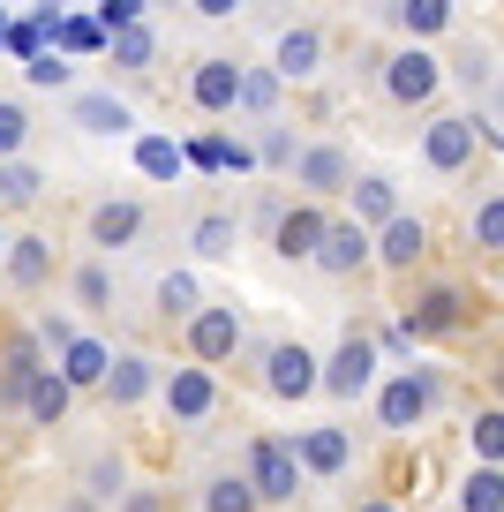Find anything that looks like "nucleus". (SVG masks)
<instances>
[{
    "mask_svg": "<svg viewBox=\"0 0 504 512\" xmlns=\"http://www.w3.org/2000/svg\"><path fill=\"white\" fill-rule=\"evenodd\" d=\"M249 482H256V497H294V490H301L294 445H279V437H264V445H256V460H249Z\"/></svg>",
    "mask_w": 504,
    "mask_h": 512,
    "instance_id": "nucleus-1",
    "label": "nucleus"
},
{
    "mask_svg": "<svg viewBox=\"0 0 504 512\" xmlns=\"http://www.w3.org/2000/svg\"><path fill=\"white\" fill-rule=\"evenodd\" d=\"M369 369H377V347L347 332V347L331 354V369H324V392H339V400H354V392H362V384H369Z\"/></svg>",
    "mask_w": 504,
    "mask_h": 512,
    "instance_id": "nucleus-2",
    "label": "nucleus"
},
{
    "mask_svg": "<svg viewBox=\"0 0 504 512\" xmlns=\"http://www.w3.org/2000/svg\"><path fill=\"white\" fill-rule=\"evenodd\" d=\"M316 362H309V347H271V392L279 400H301V392H316Z\"/></svg>",
    "mask_w": 504,
    "mask_h": 512,
    "instance_id": "nucleus-3",
    "label": "nucleus"
},
{
    "mask_svg": "<svg viewBox=\"0 0 504 512\" xmlns=\"http://www.w3.org/2000/svg\"><path fill=\"white\" fill-rule=\"evenodd\" d=\"M384 91H392V98H407V106H414V98H429V91H437V61H429L422 46H414V53H399V61L384 68Z\"/></svg>",
    "mask_w": 504,
    "mask_h": 512,
    "instance_id": "nucleus-4",
    "label": "nucleus"
},
{
    "mask_svg": "<svg viewBox=\"0 0 504 512\" xmlns=\"http://www.w3.org/2000/svg\"><path fill=\"white\" fill-rule=\"evenodd\" d=\"M422 151H429V166H437V174H459V166L474 159V121H437Z\"/></svg>",
    "mask_w": 504,
    "mask_h": 512,
    "instance_id": "nucleus-5",
    "label": "nucleus"
},
{
    "mask_svg": "<svg viewBox=\"0 0 504 512\" xmlns=\"http://www.w3.org/2000/svg\"><path fill=\"white\" fill-rule=\"evenodd\" d=\"M429 415V384L422 377H392L384 384V430H414Z\"/></svg>",
    "mask_w": 504,
    "mask_h": 512,
    "instance_id": "nucleus-6",
    "label": "nucleus"
},
{
    "mask_svg": "<svg viewBox=\"0 0 504 512\" xmlns=\"http://www.w3.org/2000/svg\"><path fill=\"white\" fill-rule=\"evenodd\" d=\"M234 339H241L234 309H196V324H189V347L204 354V362H219V354H234Z\"/></svg>",
    "mask_w": 504,
    "mask_h": 512,
    "instance_id": "nucleus-7",
    "label": "nucleus"
},
{
    "mask_svg": "<svg viewBox=\"0 0 504 512\" xmlns=\"http://www.w3.org/2000/svg\"><path fill=\"white\" fill-rule=\"evenodd\" d=\"M196 98H204L211 113H219V106H241V68H234V61H204V68H196Z\"/></svg>",
    "mask_w": 504,
    "mask_h": 512,
    "instance_id": "nucleus-8",
    "label": "nucleus"
},
{
    "mask_svg": "<svg viewBox=\"0 0 504 512\" xmlns=\"http://www.w3.org/2000/svg\"><path fill=\"white\" fill-rule=\"evenodd\" d=\"M362 256H369L362 226H324V249H316V264H324V272H354Z\"/></svg>",
    "mask_w": 504,
    "mask_h": 512,
    "instance_id": "nucleus-9",
    "label": "nucleus"
},
{
    "mask_svg": "<svg viewBox=\"0 0 504 512\" xmlns=\"http://www.w3.org/2000/svg\"><path fill=\"white\" fill-rule=\"evenodd\" d=\"M46 38H61V16H53V8H38V16H23L16 31H8V46H16L23 61H46Z\"/></svg>",
    "mask_w": 504,
    "mask_h": 512,
    "instance_id": "nucleus-10",
    "label": "nucleus"
},
{
    "mask_svg": "<svg viewBox=\"0 0 504 512\" xmlns=\"http://www.w3.org/2000/svg\"><path fill=\"white\" fill-rule=\"evenodd\" d=\"M76 121L98 128V136H121V128H128V106H121V98H106V91H83V98H76Z\"/></svg>",
    "mask_w": 504,
    "mask_h": 512,
    "instance_id": "nucleus-11",
    "label": "nucleus"
},
{
    "mask_svg": "<svg viewBox=\"0 0 504 512\" xmlns=\"http://www.w3.org/2000/svg\"><path fill=\"white\" fill-rule=\"evenodd\" d=\"M279 249L286 256H316L324 249V219H316V211H286L279 219Z\"/></svg>",
    "mask_w": 504,
    "mask_h": 512,
    "instance_id": "nucleus-12",
    "label": "nucleus"
},
{
    "mask_svg": "<svg viewBox=\"0 0 504 512\" xmlns=\"http://www.w3.org/2000/svg\"><path fill=\"white\" fill-rule=\"evenodd\" d=\"M301 460H309L316 475H339V467H347V430H309L301 437Z\"/></svg>",
    "mask_w": 504,
    "mask_h": 512,
    "instance_id": "nucleus-13",
    "label": "nucleus"
},
{
    "mask_svg": "<svg viewBox=\"0 0 504 512\" xmlns=\"http://www.w3.org/2000/svg\"><path fill=\"white\" fill-rule=\"evenodd\" d=\"M429 249V234H422V219H392V226H384V264H414V256H422Z\"/></svg>",
    "mask_w": 504,
    "mask_h": 512,
    "instance_id": "nucleus-14",
    "label": "nucleus"
},
{
    "mask_svg": "<svg viewBox=\"0 0 504 512\" xmlns=\"http://www.w3.org/2000/svg\"><path fill=\"white\" fill-rule=\"evenodd\" d=\"M68 384H106L113 377V362H106V347H98V339H76V347H68V369H61Z\"/></svg>",
    "mask_w": 504,
    "mask_h": 512,
    "instance_id": "nucleus-15",
    "label": "nucleus"
},
{
    "mask_svg": "<svg viewBox=\"0 0 504 512\" xmlns=\"http://www.w3.org/2000/svg\"><path fill=\"white\" fill-rule=\"evenodd\" d=\"M459 505L467 512H504V475L497 467H474V475L459 482Z\"/></svg>",
    "mask_w": 504,
    "mask_h": 512,
    "instance_id": "nucleus-16",
    "label": "nucleus"
},
{
    "mask_svg": "<svg viewBox=\"0 0 504 512\" xmlns=\"http://www.w3.org/2000/svg\"><path fill=\"white\" fill-rule=\"evenodd\" d=\"M181 159H189V151L166 144V136H143V144H136V166H143L151 181H174V174H181Z\"/></svg>",
    "mask_w": 504,
    "mask_h": 512,
    "instance_id": "nucleus-17",
    "label": "nucleus"
},
{
    "mask_svg": "<svg viewBox=\"0 0 504 512\" xmlns=\"http://www.w3.org/2000/svg\"><path fill=\"white\" fill-rule=\"evenodd\" d=\"M166 400H174V415H204L211 407V377L204 369H181V377L166 384Z\"/></svg>",
    "mask_w": 504,
    "mask_h": 512,
    "instance_id": "nucleus-18",
    "label": "nucleus"
},
{
    "mask_svg": "<svg viewBox=\"0 0 504 512\" xmlns=\"http://www.w3.org/2000/svg\"><path fill=\"white\" fill-rule=\"evenodd\" d=\"M136 226H143V211H136V204H106V211L91 219V234L106 241V249H121V241L136 234Z\"/></svg>",
    "mask_w": 504,
    "mask_h": 512,
    "instance_id": "nucleus-19",
    "label": "nucleus"
},
{
    "mask_svg": "<svg viewBox=\"0 0 504 512\" xmlns=\"http://www.w3.org/2000/svg\"><path fill=\"white\" fill-rule=\"evenodd\" d=\"M316 53H324V46H316V31H286L279 38V76H309Z\"/></svg>",
    "mask_w": 504,
    "mask_h": 512,
    "instance_id": "nucleus-20",
    "label": "nucleus"
},
{
    "mask_svg": "<svg viewBox=\"0 0 504 512\" xmlns=\"http://www.w3.org/2000/svg\"><path fill=\"white\" fill-rule=\"evenodd\" d=\"M301 181H309V189H339V181H347V159H339V151H301Z\"/></svg>",
    "mask_w": 504,
    "mask_h": 512,
    "instance_id": "nucleus-21",
    "label": "nucleus"
},
{
    "mask_svg": "<svg viewBox=\"0 0 504 512\" xmlns=\"http://www.w3.org/2000/svg\"><path fill=\"white\" fill-rule=\"evenodd\" d=\"M31 415L38 422H61L68 415V377H38L31 384Z\"/></svg>",
    "mask_w": 504,
    "mask_h": 512,
    "instance_id": "nucleus-22",
    "label": "nucleus"
},
{
    "mask_svg": "<svg viewBox=\"0 0 504 512\" xmlns=\"http://www.w3.org/2000/svg\"><path fill=\"white\" fill-rule=\"evenodd\" d=\"M354 211H362V219H384V226H392V181H377V174L354 181Z\"/></svg>",
    "mask_w": 504,
    "mask_h": 512,
    "instance_id": "nucleus-23",
    "label": "nucleus"
},
{
    "mask_svg": "<svg viewBox=\"0 0 504 512\" xmlns=\"http://www.w3.org/2000/svg\"><path fill=\"white\" fill-rule=\"evenodd\" d=\"M106 392H113V400H143V392H151V369H143V362H113V377H106Z\"/></svg>",
    "mask_w": 504,
    "mask_h": 512,
    "instance_id": "nucleus-24",
    "label": "nucleus"
},
{
    "mask_svg": "<svg viewBox=\"0 0 504 512\" xmlns=\"http://www.w3.org/2000/svg\"><path fill=\"white\" fill-rule=\"evenodd\" d=\"M452 324H459V294H429V302H422V317H414V332H452Z\"/></svg>",
    "mask_w": 504,
    "mask_h": 512,
    "instance_id": "nucleus-25",
    "label": "nucleus"
},
{
    "mask_svg": "<svg viewBox=\"0 0 504 512\" xmlns=\"http://www.w3.org/2000/svg\"><path fill=\"white\" fill-rule=\"evenodd\" d=\"M249 505H256V482H241V475L211 482V512H249Z\"/></svg>",
    "mask_w": 504,
    "mask_h": 512,
    "instance_id": "nucleus-26",
    "label": "nucleus"
},
{
    "mask_svg": "<svg viewBox=\"0 0 504 512\" xmlns=\"http://www.w3.org/2000/svg\"><path fill=\"white\" fill-rule=\"evenodd\" d=\"M474 452H482V467H497V460H504V407L474 422Z\"/></svg>",
    "mask_w": 504,
    "mask_h": 512,
    "instance_id": "nucleus-27",
    "label": "nucleus"
},
{
    "mask_svg": "<svg viewBox=\"0 0 504 512\" xmlns=\"http://www.w3.org/2000/svg\"><path fill=\"white\" fill-rule=\"evenodd\" d=\"M8 272H16L23 287H38V279H46V241H16V256H8Z\"/></svg>",
    "mask_w": 504,
    "mask_h": 512,
    "instance_id": "nucleus-28",
    "label": "nucleus"
},
{
    "mask_svg": "<svg viewBox=\"0 0 504 512\" xmlns=\"http://www.w3.org/2000/svg\"><path fill=\"white\" fill-rule=\"evenodd\" d=\"M31 196H38V174L8 159V166H0V204H31Z\"/></svg>",
    "mask_w": 504,
    "mask_h": 512,
    "instance_id": "nucleus-29",
    "label": "nucleus"
},
{
    "mask_svg": "<svg viewBox=\"0 0 504 512\" xmlns=\"http://www.w3.org/2000/svg\"><path fill=\"white\" fill-rule=\"evenodd\" d=\"M399 23H407V31H444V23H452V8H444V0H407V8H399Z\"/></svg>",
    "mask_w": 504,
    "mask_h": 512,
    "instance_id": "nucleus-30",
    "label": "nucleus"
},
{
    "mask_svg": "<svg viewBox=\"0 0 504 512\" xmlns=\"http://www.w3.org/2000/svg\"><path fill=\"white\" fill-rule=\"evenodd\" d=\"M474 241H482V249H504V196H489V204L474 211Z\"/></svg>",
    "mask_w": 504,
    "mask_h": 512,
    "instance_id": "nucleus-31",
    "label": "nucleus"
},
{
    "mask_svg": "<svg viewBox=\"0 0 504 512\" xmlns=\"http://www.w3.org/2000/svg\"><path fill=\"white\" fill-rule=\"evenodd\" d=\"M189 159H196V166H249V151H241V144H219V136H204V144H189Z\"/></svg>",
    "mask_w": 504,
    "mask_h": 512,
    "instance_id": "nucleus-32",
    "label": "nucleus"
},
{
    "mask_svg": "<svg viewBox=\"0 0 504 512\" xmlns=\"http://www.w3.org/2000/svg\"><path fill=\"white\" fill-rule=\"evenodd\" d=\"M113 61L143 68V61H151V31H143V23H136V31H121V38H113Z\"/></svg>",
    "mask_w": 504,
    "mask_h": 512,
    "instance_id": "nucleus-33",
    "label": "nucleus"
},
{
    "mask_svg": "<svg viewBox=\"0 0 504 512\" xmlns=\"http://www.w3.org/2000/svg\"><path fill=\"white\" fill-rule=\"evenodd\" d=\"M196 249H204V256H234V226H226V219H204V226H196Z\"/></svg>",
    "mask_w": 504,
    "mask_h": 512,
    "instance_id": "nucleus-34",
    "label": "nucleus"
},
{
    "mask_svg": "<svg viewBox=\"0 0 504 512\" xmlns=\"http://www.w3.org/2000/svg\"><path fill=\"white\" fill-rule=\"evenodd\" d=\"M61 46L91 53V46H106V31H98V23H83V16H68V23H61Z\"/></svg>",
    "mask_w": 504,
    "mask_h": 512,
    "instance_id": "nucleus-35",
    "label": "nucleus"
},
{
    "mask_svg": "<svg viewBox=\"0 0 504 512\" xmlns=\"http://www.w3.org/2000/svg\"><path fill=\"white\" fill-rule=\"evenodd\" d=\"M23 128H31V121H23V106H0V166H8V151L23 144Z\"/></svg>",
    "mask_w": 504,
    "mask_h": 512,
    "instance_id": "nucleus-36",
    "label": "nucleus"
},
{
    "mask_svg": "<svg viewBox=\"0 0 504 512\" xmlns=\"http://www.w3.org/2000/svg\"><path fill=\"white\" fill-rule=\"evenodd\" d=\"M271 98H279V83H271V76H241V106H256V113H264Z\"/></svg>",
    "mask_w": 504,
    "mask_h": 512,
    "instance_id": "nucleus-37",
    "label": "nucleus"
},
{
    "mask_svg": "<svg viewBox=\"0 0 504 512\" xmlns=\"http://www.w3.org/2000/svg\"><path fill=\"white\" fill-rule=\"evenodd\" d=\"M158 302H166V309H174V317H181V309L196 302V279H181V272H174V279H166V287H158Z\"/></svg>",
    "mask_w": 504,
    "mask_h": 512,
    "instance_id": "nucleus-38",
    "label": "nucleus"
},
{
    "mask_svg": "<svg viewBox=\"0 0 504 512\" xmlns=\"http://www.w3.org/2000/svg\"><path fill=\"white\" fill-rule=\"evenodd\" d=\"M31 83H46V91H53V83H68V68L46 53V61H31Z\"/></svg>",
    "mask_w": 504,
    "mask_h": 512,
    "instance_id": "nucleus-39",
    "label": "nucleus"
},
{
    "mask_svg": "<svg viewBox=\"0 0 504 512\" xmlns=\"http://www.w3.org/2000/svg\"><path fill=\"white\" fill-rule=\"evenodd\" d=\"M8 31H16V23H8V16H0V46H8Z\"/></svg>",
    "mask_w": 504,
    "mask_h": 512,
    "instance_id": "nucleus-40",
    "label": "nucleus"
},
{
    "mask_svg": "<svg viewBox=\"0 0 504 512\" xmlns=\"http://www.w3.org/2000/svg\"><path fill=\"white\" fill-rule=\"evenodd\" d=\"M362 512H392V505H362Z\"/></svg>",
    "mask_w": 504,
    "mask_h": 512,
    "instance_id": "nucleus-41",
    "label": "nucleus"
},
{
    "mask_svg": "<svg viewBox=\"0 0 504 512\" xmlns=\"http://www.w3.org/2000/svg\"><path fill=\"white\" fill-rule=\"evenodd\" d=\"M0 249H8V241H0Z\"/></svg>",
    "mask_w": 504,
    "mask_h": 512,
    "instance_id": "nucleus-42",
    "label": "nucleus"
}]
</instances>
